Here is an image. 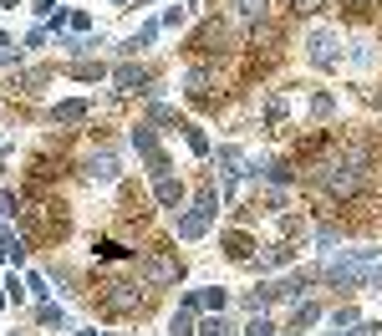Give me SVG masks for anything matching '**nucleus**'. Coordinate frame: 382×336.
I'll return each instance as SVG.
<instances>
[{"mask_svg": "<svg viewBox=\"0 0 382 336\" xmlns=\"http://www.w3.org/2000/svg\"><path fill=\"white\" fill-rule=\"evenodd\" d=\"M230 326H225V316H219V321H204V326H199V336H225Z\"/></svg>", "mask_w": 382, "mask_h": 336, "instance_id": "11", "label": "nucleus"}, {"mask_svg": "<svg viewBox=\"0 0 382 336\" xmlns=\"http://www.w3.org/2000/svg\"><path fill=\"white\" fill-rule=\"evenodd\" d=\"M270 331H275L270 321H250V331H245V336H270Z\"/></svg>", "mask_w": 382, "mask_h": 336, "instance_id": "13", "label": "nucleus"}, {"mask_svg": "<svg viewBox=\"0 0 382 336\" xmlns=\"http://www.w3.org/2000/svg\"><path fill=\"white\" fill-rule=\"evenodd\" d=\"M92 250H97L102 260H123V255H133V250H128V244H117V240H97V244H92Z\"/></svg>", "mask_w": 382, "mask_h": 336, "instance_id": "7", "label": "nucleus"}, {"mask_svg": "<svg viewBox=\"0 0 382 336\" xmlns=\"http://www.w3.org/2000/svg\"><path fill=\"white\" fill-rule=\"evenodd\" d=\"M316 321V306H296V326H311Z\"/></svg>", "mask_w": 382, "mask_h": 336, "instance_id": "12", "label": "nucleus"}, {"mask_svg": "<svg viewBox=\"0 0 382 336\" xmlns=\"http://www.w3.org/2000/svg\"><path fill=\"white\" fill-rule=\"evenodd\" d=\"M209 214H214V209H204V204H199V209H194L189 219H183V224H179V235L183 240H194V235H204V224H209Z\"/></svg>", "mask_w": 382, "mask_h": 336, "instance_id": "4", "label": "nucleus"}, {"mask_svg": "<svg viewBox=\"0 0 382 336\" xmlns=\"http://www.w3.org/2000/svg\"><path fill=\"white\" fill-rule=\"evenodd\" d=\"M158 199H163L168 209H174V204L183 199V184H179V178H158Z\"/></svg>", "mask_w": 382, "mask_h": 336, "instance_id": "6", "label": "nucleus"}, {"mask_svg": "<svg viewBox=\"0 0 382 336\" xmlns=\"http://www.w3.org/2000/svg\"><path fill=\"white\" fill-rule=\"evenodd\" d=\"M143 275H148L153 286H174V280L183 275V260H179V255H153V260L143 265Z\"/></svg>", "mask_w": 382, "mask_h": 336, "instance_id": "2", "label": "nucleus"}, {"mask_svg": "<svg viewBox=\"0 0 382 336\" xmlns=\"http://www.w3.org/2000/svg\"><path fill=\"white\" fill-rule=\"evenodd\" d=\"M97 306L108 316H133V311H143V306H148V295H143L133 280H97Z\"/></svg>", "mask_w": 382, "mask_h": 336, "instance_id": "1", "label": "nucleus"}, {"mask_svg": "<svg viewBox=\"0 0 382 336\" xmlns=\"http://www.w3.org/2000/svg\"><path fill=\"white\" fill-rule=\"evenodd\" d=\"M117 87H143V72L138 67H123V72H117Z\"/></svg>", "mask_w": 382, "mask_h": 336, "instance_id": "10", "label": "nucleus"}, {"mask_svg": "<svg viewBox=\"0 0 382 336\" xmlns=\"http://www.w3.org/2000/svg\"><path fill=\"white\" fill-rule=\"evenodd\" d=\"M311 61H316V67H332V61H336V51H332V36H311Z\"/></svg>", "mask_w": 382, "mask_h": 336, "instance_id": "3", "label": "nucleus"}, {"mask_svg": "<svg viewBox=\"0 0 382 336\" xmlns=\"http://www.w3.org/2000/svg\"><path fill=\"white\" fill-rule=\"evenodd\" d=\"M77 118H87V102H61L57 107V123H77Z\"/></svg>", "mask_w": 382, "mask_h": 336, "instance_id": "8", "label": "nucleus"}, {"mask_svg": "<svg viewBox=\"0 0 382 336\" xmlns=\"http://www.w3.org/2000/svg\"><path fill=\"white\" fill-rule=\"evenodd\" d=\"M225 244H230L234 260H245V255H250V240H245V235H225Z\"/></svg>", "mask_w": 382, "mask_h": 336, "instance_id": "9", "label": "nucleus"}, {"mask_svg": "<svg viewBox=\"0 0 382 336\" xmlns=\"http://www.w3.org/2000/svg\"><path fill=\"white\" fill-rule=\"evenodd\" d=\"M87 174H92V178H112V174H117V158H112V153H97V158L87 163Z\"/></svg>", "mask_w": 382, "mask_h": 336, "instance_id": "5", "label": "nucleus"}]
</instances>
